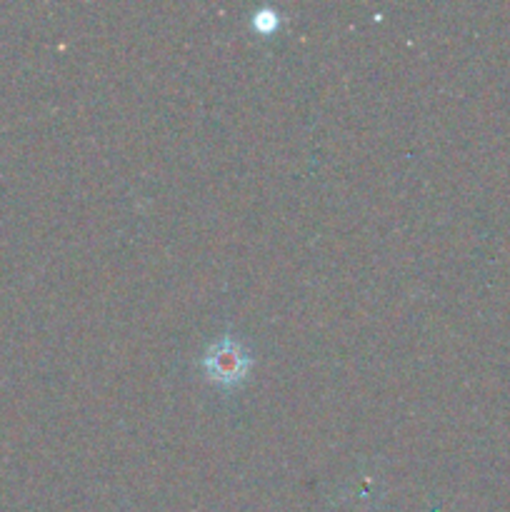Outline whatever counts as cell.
Here are the masks:
<instances>
[{"mask_svg":"<svg viewBox=\"0 0 510 512\" xmlns=\"http://www.w3.org/2000/svg\"><path fill=\"white\" fill-rule=\"evenodd\" d=\"M203 365L213 383L235 385L248 373L250 360L245 350L240 348V343H235V340H218V343L210 345Z\"/></svg>","mask_w":510,"mask_h":512,"instance_id":"1","label":"cell"}]
</instances>
